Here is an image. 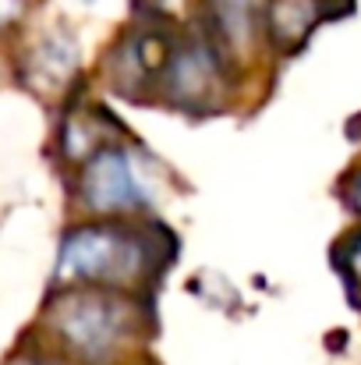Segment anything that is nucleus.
Here are the masks:
<instances>
[{"mask_svg":"<svg viewBox=\"0 0 361 365\" xmlns=\"http://www.w3.org/2000/svg\"><path fill=\"white\" fill-rule=\"evenodd\" d=\"M43 323L68 359L110 365L138 341L142 305L117 287H64L46 305Z\"/></svg>","mask_w":361,"mask_h":365,"instance_id":"nucleus-1","label":"nucleus"},{"mask_svg":"<svg viewBox=\"0 0 361 365\" xmlns=\"http://www.w3.org/2000/svg\"><path fill=\"white\" fill-rule=\"evenodd\" d=\"M156 266V245L138 227L96 220L71 227L57 252V284L64 287H117L142 284Z\"/></svg>","mask_w":361,"mask_h":365,"instance_id":"nucleus-2","label":"nucleus"},{"mask_svg":"<svg viewBox=\"0 0 361 365\" xmlns=\"http://www.w3.org/2000/svg\"><path fill=\"white\" fill-rule=\"evenodd\" d=\"M78 199L96 217H127L152 210V192L145 188L135 156L120 145H100L85 156L78 174Z\"/></svg>","mask_w":361,"mask_h":365,"instance_id":"nucleus-3","label":"nucleus"},{"mask_svg":"<svg viewBox=\"0 0 361 365\" xmlns=\"http://www.w3.org/2000/svg\"><path fill=\"white\" fill-rule=\"evenodd\" d=\"M224 50L216 39H181L174 43L170 64L163 71V89L181 107H209L224 86Z\"/></svg>","mask_w":361,"mask_h":365,"instance_id":"nucleus-4","label":"nucleus"},{"mask_svg":"<svg viewBox=\"0 0 361 365\" xmlns=\"http://www.w3.org/2000/svg\"><path fill=\"white\" fill-rule=\"evenodd\" d=\"M269 21V0H209L213 39L231 61H248Z\"/></svg>","mask_w":361,"mask_h":365,"instance_id":"nucleus-5","label":"nucleus"},{"mask_svg":"<svg viewBox=\"0 0 361 365\" xmlns=\"http://www.w3.org/2000/svg\"><path fill=\"white\" fill-rule=\"evenodd\" d=\"M323 4L326 0H269L266 32L276 39V46L298 50L305 36L315 29V21L323 18Z\"/></svg>","mask_w":361,"mask_h":365,"instance_id":"nucleus-6","label":"nucleus"},{"mask_svg":"<svg viewBox=\"0 0 361 365\" xmlns=\"http://www.w3.org/2000/svg\"><path fill=\"white\" fill-rule=\"evenodd\" d=\"M32 68H36V75L43 82H57L61 86L78 68V46H75V39H68V36H46L36 46V53H32Z\"/></svg>","mask_w":361,"mask_h":365,"instance_id":"nucleus-7","label":"nucleus"},{"mask_svg":"<svg viewBox=\"0 0 361 365\" xmlns=\"http://www.w3.org/2000/svg\"><path fill=\"white\" fill-rule=\"evenodd\" d=\"M337 266L344 269L347 280L361 284V231H355L351 238H344L337 245Z\"/></svg>","mask_w":361,"mask_h":365,"instance_id":"nucleus-8","label":"nucleus"},{"mask_svg":"<svg viewBox=\"0 0 361 365\" xmlns=\"http://www.w3.org/2000/svg\"><path fill=\"white\" fill-rule=\"evenodd\" d=\"M25 14V0H0V29L14 25Z\"/></svg>","mask_w":361,"mask_h":365,"instance_id":"nucleus-9","label":"nucleus"},{"mask_svg":"<svg viewBox=\"0 0 361 365\" xmlns=\"http://www.w3.org/2000/svg\"><path fill=\"white\" fill-rule=\"evenodd\" d=\"M14 365H82V362H75V359H46V355H28V359H18Z\"/></svg>","mask_w":361,"mask_h":365,"instance_id":"nucleus-10","label":"nucleus"},{"mask_svg":"<svg viewBox=\"0 0 361 365\" xmlns=\"http://www.w3.org/2000/svg\"><path fill=\"white\" fill-rule=\"evenodd\" d=\"M351 206H355V213L361 217V167L355 170V181H351Z\"/></svg>","mask_w":361,"mask_h":365,"instance_id":"nucleus-11","label":"nucleus"}]
</instances>
